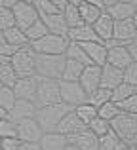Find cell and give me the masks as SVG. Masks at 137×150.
<instances>
[{
	"label": "cell",
	"mask_w": 137,
	"mask_h": 150,
	"mask_svg": "<svg viewBox=\"0 0 137 150\" xmlns=\"http://www.w3.org/2000/svg\"><path fill=\"white\" fill-rule=\"evenodd\" d=\"M72 106L65 105V103H57V105H50V106H42L36 112V120L40 124V127L44 129V133H52L57 131V127L61 125V122L65 120L69 112H72Z\"/></svg>",
	"instance_id": "obj_1"
},
{
	"label": "cell",
	"mask_w": 137,
	"mask_h": 150,
	"mask_svg": "<svg viewBox=\"0 0 137 150\" xmlns=\"http://www.w3.org/2000/svg\"><path fill=\"white\" fill-rule=\"evenodd\" d=\"M67 55H42L36 53V76L50 80H63Z\"/></svg>",
	"instance_id": "obj_2"
},
{
	"label": "cell",
	"mask_w": 137,
	"mask_h": 150,
	"mask_svg": "<svg viewBox=\"0 0 137 150\" xmlns=\"http://www.w3.org/2000/svg\"><path fill=\"white\" fill-rule=\"evenodd\" d=\"M112 131L128 144V146H135L137 144V116L135 114L122 112L118 118L111 122Z\"/></svg>",
	"instance_id": "obj_3"
},
{
	"label": "cell",
	"mask_w": 137,
	"mask_h": 150,
	"mask_svg": "<svg viewBox=\"0 0 137 150\" xmlns=\"http://www.w3.org/2000/svg\"><path fill=\"white\" fill-rule=\"evenodd\" d=\"M11 65H13L19 78L36 76V51L31 48V44L21 48L11 57Z\"/></svg>",
	"instance_id": "obj_4"
},
{
	"label": "cell",
	"mask_w": 137,
	"mask_h": 150,
	"mask_svg": "<svg viewBox=\"0 0 137 150\" xmlns=\"http://www.w3.org/2000/svg\"><path fill=\"white\" fill-rule=\"evenodd\" d=\"M70 46L69 36H59V34H52L50 33L48 36H44L42 40L33 42L31 48H33L36 53L42 55H65Z\"/></svg>",
	"instance_id": "obj_5"
},
{
	"label": "cell",
	"mask_w": 137,
	"mask_h": 150,
	"mask_svg": "<svg viewBox=\"0 0 137 150\" xmlns=\"http://www.w3.org/2000/svg\"><path fill=\"white\" fill-rule=\"evenodd\" d=\"M34 103H36L38 108L63 103V99H61V80L40 78V86H38V93H36V101Z\"/></svg>",
	"instance_id": "obj_6"
},
{
	"label": "cell",
	"mask_w": 137,
	"mask_h": 150,
	"mask_svg": "<svg viewBox=\"0 0 137 150\" xmlns=\"http://www.w3.org/2000/svg\"><path fill=\"white\" fill-rule=\"evenodd\" d=\"M61 99H63L65 105L76 108V106L88 103L89 95L80 86V82H65V80H61Z\"/></svg>",
	"instance_id": "obj_7"
},
{
	"label": "cell",
	"mask_w": 137,
	"mask_h": 150,
	"mask_svg": "<svg viewBox=\"0 0 137 150\" xmlns=\"http://www.w3.org/2000/svg\"><path fill=\"white\" fill-rule=\"evenodd\" d=\"M19 129V141L21 143H40L44 137V129L40 127L36 118H29L17 124Z\"/></svg>",
	"instance_id": "obj_8"
},
{
	"label": "cell",
	"mask_w": 137,
	"mask_h": 150,
	"mask_svg": "<svg viewBox=\"0 0 137 150\" xmlns=\"http://www.w3.org/2000/svg\"><path fill=\"white\" fill-rule=\"evenodd\" d=\"M15 13V19H17V27L23 30H27L31 25H34V23L40 19V13L36 11V8H34V4H27V2H19L15 8H11Z\"/></svg>",
	"instance_id": "obj_9"
},
{
	"label": "cell",
	"mask_w": 137,
	"mask_h": 150,
	"mask_svg": "<svg viewBox=\"0 0 137 150\" xmlns=\"http://www.w3.org/2000/svg\"><path fill=\"white\" fill-rule=\"evenodd\" d=\"M38 86H40V76H29V78H19V82L15 84V95L17 99H25V101H36V93H38ZM36 105V103H34Z\"/></svg>",
	"instance_id": "obj_10"
},
{
	"label": "cell",
	"mask_w": 137,
	"mask_h": 150,
	"mask_svg": "<svg viewBox=\"0 0 137 150\" xmlns=\"http://www.w3.org/2000/svg\"><path fill=\"white\" fill-rule=\"evenodd\" d=\"M101 76H103V67L99 65H88L84 69L80 78V86L86 89L88 95H92L95 89L101 88Z\"/></svg>",
	"instance_id": "obj_11"
},
{
	"label": "cell",
	"mask_w": 137,
	"mask_h": 150,
	"mask_svg": "<svg viewBox=\"0 0 137 150\" xmlns=\"http://www.w3.org/2000/svg\"><path fill=\"white\" fill-rule=\"evenodd\" d=\"M107 63L112 65V67H116V69L126 70L128 67L133 63V57H131V53H130V50H128L126 44H118V46H111V48H109Z\"/></svg>",
	"instance_id": "obj_12"
},
{
	"label": "cell",
	"mask_w": 137,
	"mask_h": 150,
	"mask_svg": "<svg viewBox=\"0 0 137 150\" xmlns=\"http://www.w3.org/2000/svg\"><path fill=\"white\" fill-rule=\"evenodd\" d=\"M69 143L78 150H99V137L92 131V129H84V131L76 133V135L69 137Z\"/></svg>",
	"instance_id": "obj_13"
},
{
	"label": "cell",
	"mask_w": 137,
	"mask_h": 150,
	"mask_svg": "<svg viewBox=\"0 0 137 150\" xmlns=\"http://www.w3.org/2000/svg\"><path fill=\"white\" fill-rule=\"evenodd\" d=\"M38 112V106L34 105L33 101H25V99H19L15 103V106L10 110V120L19 124L23 120H29V118H36Z\"/></svg>",
	"instance_id": "obj_14"
},
{
	"label": "cell",
	"mask_w": 137,
	"mask_h": 150,
	"mask_svg": "<svg viewBox=\"0 0 137 150\" xmlns=\"http://www.w3.org/2000/svg\"><path fill=\"white\" fill-rule=\"evenodd\" d=\"M114 38L122 44H130L137 38V25L133 19H126V21H116L114 25Z\"/></svg>",
	"instance_id": "obj_15"
},
{
	"label": "cell",
	"mask_w": 137,
	"mask_h": 150,
	"mask_svg": "<svg viewBox=\"0 0 137 150\" xmlns=\"http://www.w3.org/2000/svg\"><path fill=\"white\" fill-rule=\"evenodd\" d=\"M82 48L86 50L88 57L92 59L93 65H99V67H105L107 65V59H109V50L103 42H86L82 44Z\"/></svg>",
	"instance_id": "obj_16"
},
{
	"label": "cell",
	"mask_w": 137,
	"mask_h": 150,
	"mask_svg": "<svg viewBox=\"0 0 137 150\" xmlns=\"http://www.w3.org/2000/svg\"><path fill=\"white\" fill-rule=\"evenodd\" d=\"M40 19L46 23V27L50 29L52 34H59V36H69V25L65 21L63 11L59 13H52V15H40Z\"/></svg>",
	"instance_id": "obj_17"
},
{
	"label": "cell",
	"mask_w": 137,
	"mask_h": 150,
	"mask_svg": "<svg viewBox=\"0 0 137 150\" xmlns=\"http://www.w3.org/2000/svg\"><path fill=\"white\" fill-rule=\"evenodd\" d=\"M120 84H124V70L116 69L112 65H105L103 67V76H101V88L107 89H116Z\"/></svg>",
	"instance_id": "obj_18"
},
{
	"label": "cell",
	"mask_w": 137,
	"mask_h": 150,
	"mask_svg": "<svg viewBox=\"0 0 137 150\" xmlns=\"http://www.w3.org/2000/svg\"><path fill=\"white\" fill-rule=\"evenodd\" d=\"M84 129H88V125H86L84 122L78 118V114L72 110V112H69L67 116H65V120L61 122V125L57 127V131L63 133V135H67V137H72V135H76V133L84 131Z\"/></svg>",
	"instance_id": "obj_19"
},
{
	"label": "cell",
	"mask_w": 137,
	"mask_h": 150,
	"mask_svg": "<svg viewBox=\"0 0 137 150\" xmlns=\"http://www.w3.org/2000/svg\"><path fill=\"white\" fill-rule=\"evenodd\" d=\"M114 25H116V21L105 11V13L99 17V21L93 25V30L97 33V36H99L101 42H109V40L114 38Z\"/></svg>",
	"instance_id": "obj_20"
},
{
	"label": "cell",
	"mask_w": 137,
	"mask_h": 150,
	"mask_svg": "<svg viewBox=\"0 0 137 150\" xmlns=\"http://www.w3.org/2000/svg\"><path fill=\"white\" fill-rule=\"evenodd\" d=\"M69 137L63 135L59 131H52V133H44L40 141V146L42 150H65L69 146Z\"/></svg>",
	"instance_id": "obj_21"
},
{
	"label": "cell",
	"mask_w": 137,
	"mask_h": 150,
	"mask_svg": "<svg viewBox=\"0 0 137 150\" xmlns=\"http://www.w3.org/2000/svg\"><path fill=\"white\" fill-rule=\"evenodd\" d=\"M19 76L11 65V59L0 57V84H2V88H15Z\"/></svg>",
	"instance_id": "obj_22"
},
{
	"label": "cell",
	"mask_w": 137,
	"mask_h": 150,
	"mask_svg": "<svg viewBox=\"0 0 137 150\" xmlns=\"http://www.w3.org/2000/svg\"><path fill=\"white\" fill-rule=\"evenodd\" d=\"M69 40L70 42H78V44H86V42H101L92 25H80V27H76V29H70L69 30Z\"/></svg>",
	"instance_id": "obj_23"
},
{
	"label": "cell",
	"mask_w": 137,
	"mask_h": 150,
	"mask_svg": "<svg viewBox=\"0 0 137 150\" xmlns=\"http://www.w3.org/2000/svg\"><path fill=\"white\" fill-rule=\"evenodd\" d=\"M105 11H107L114 21H126V19H133L135 17L137 6H133V4H126V2H118L116 6L107 8Z\"/></svg>",
	"instance_id": "obj_24"
},
{
	"label": "cell",
	"mask_w": 137,
	"mask_h": 150,
	"mask_svg": "<svg viewBox=\"0 0 137 150\" xmlns=\"http://www.w3.org/2000/svg\"><path fill=\"white\" fill-rule=\"evenodd\" d=\"M80 15H82V21L86 23V25H95L97 21H99V17L105 13V8H99V6H93V4H86L82 2L80 6Z\"/></svg>",
	"instance_id": "obj_25"
},
{
	"label": "cell",
	"mask_w": 137,
	"mask_h": 150,
	"mask_svg": "<svg viewBox=\"0 0 137 150\" xmlns=\"http://www.w3.org/2000/svg\"><path fill=\"white\" fill-rule=\"evenodd\" d=\"M0 38H2L4 42H10V44L19 46V48H25V46H29V44H31L29 38H27V34H25V30L19 29V27H13V29L2 30Z\"/></svg>",
	"instance_id": "obj_26"
},
{
	"label": "cell",
	"mask_w": 137,
	"mask_h": 150,
	"mask_svg": "<svg viewBox=\"0 0 137 150\" xmlns=\"http://www.w3.org/2000/svg\"><path fill=\"white\" fill-rule=\"evenodd\" d=\"M126 148H128V144L114 131L107 133V135H103L99 139V150H126Z\"/></svg>",
	"instance_id": "obj_27"
},
{
	"label": "cell",
	"mask_w": 137,
	"mask_h": 150,
	"mask_svg": "<svg viewBox=\"0 0 137 150\" xmlns=\"http://www.w3.org/2000/svg\"><path fill=\"white\" fill-rule=\"evenodd\" d=\"M84 69H86V65H82V63L74 61V59H67L65 72H63V80H65V82H80Z\"/></svg>",
	"instance_id": "obj_28"
},
{
	"label": "cell",
	"mask_w": 137,
	"mask_h": 150,
	"mask_svg": "<svg viewBox=\"0 0 137 150\" xmlns=\"http://www.w3.org/2000/svg\"><path fill=\"white\" fill-rule=\"evenodd\" d=\"M74 112L78 114V118H80V120L84 122L88 127H89V124H92V122L99 116V108H97V106H93L92 103H84V105L76 106V108H74Z\"/></svg>",
	"instance_id": "obj_29"
},
{
	"label": "cell",
	"mask_w": 137,
	"mask_h": 150,
	"mask_svg": "<svg viewBox=\"0 0 137 150\" xmlns=\"http://www.w3.org/2000/svg\"><path fill=\"white\" fill-rule=\"evenodd\" d=\"M67 59H74V61H78V63H82V65H93L92 63V59L88 57V53H86V50L82 48V44H78V42H70V46H69V50H67Z\"/></svg>",
	"instance_id": "obj_30"
},
{
	"label": "cell",
	"mask_w": 137,
	"mask_h": 150,
	"mask_svg": "<svg viewBox=\"0 0 137 150\" xmlns=\"http://www.w3.org/2000/svg\"><path fill=\"white\" fill-rule=\"evenodd\" d=\"M25 34H27V38H29V42L33 44V42H38V40H42L44 36H48L50 29L46 27V23L42 21V19H38L34 25H31L29 29L25 30Z\"/></svg>",
	"instance_id": "obj_31"
},
{
	"label": "cell",
	"mask_w": 137,
	"mask_h": 150,
	"mask_svg": "<svg viewBox=\"0 0 137 150\" xmlns=\"http://www.w3.org/2000/svg\"><path fill=\"white\" fill-rule=\"evenodd\" d=\"M63 15H65V21H67L69 29H76V27H80V25H86V23L82 21L80 8H78V6H72V4H69V6L63 10Z\"/></svg>",
	"instance_id": "obj_32"
},
{
	"label": "cell",
	"mask_w": 137,
	"mask_h": 150,
	"mask_svg": "<svg viewBox=\"0 0 137 150\" xmlns=\"http://www.w3.org/2000/svg\"><path fill=\"white\" fill-rule=\"evenodd\" d=\"M17 101L19 99H17V95H15L13 88H2V89H0V110L10 112V110L15 106Z\"/></svg>",
	"instance_id": "obj_33"
},
{
	"label": "cell",
	"mask_w": 137,
	"mask_h": 150,
	"mask_svg": "<svg viewBox=\"0 0 137 150\" xmlns=\"http://www.w3.org/2000/svg\"><path fill=\"white\" fill-rule=\"evenodd\" d=\"M109 101H112V89H107V88H99L95 89V91L89 95V101L93 106H97V108H101L103 105H107Z\"/></svg>",
	"instance_id": "obj_34"
},
{
	"label": "cell",
	"mask_w": 137,
	"mask_h": 150,
	"mask_svg": "<svg viewBox=\"0 0 137 150\" xmlns=\"http://www.w3.org/2000/svg\"><path fill=\"white\" fill-rule=\"evenodd\" d=\"M131 95H135V86L128 84V82H124V84H120L116 89H112V101L114 103H124L126 99H130Z\"/></svg>",
	"instance_id": "obj_35"
},
{
	"label": "cell",
	"mask_w": 137,
	"mask_h": 150,
	"mask_svg": "<svg viewBox=\"0 0 137 150\" xmlns=\"http://www.w3.org/2000/svg\"><path fill=\"white\" fill-rule=\"evenodd\" d=\"M120 114H122V106H120L118 103H114V101H109L107 105H103L99 108V118H105V120H109V122H112L114 118H118Z\"/></svg>",
	"instance_id": "obj_36"
},
{
	"label": "cell",
	"mask_w": 137,
	"mask_h": 150,
	"mask_svg": "<svg viewBox=\"0 0 137 150\" xmlns=\"http://www.w3.org/2000/svg\"><path fill=\"white\" fill-rule=\"evenodd\" d=\"M13 27H17V19H15L13 10L0 8V29L8 30V29H13Z\"/></svg>",
	"instance_id": "obj_37"
},
{
	"label": "cell",
	"mask_w": 137,
	"mask_h": 150,
	"mask_svg": "<svg viewBox=\"0 0 137 150\" xmlns=\"http://www.w3.org/2000/svg\"><path fill=\"white\" fill-rule=\"evenodd\" d=\"M89 129H92V131L101 139L103 135H107V133L112 131V125H111V122H109V120H105V118H99V116H97L95 120L89 124Z\"/></svg>",
	"instance_id": "obj_38"
},
{
	"label": "cell",
	"mask_w": 137,
	"mask_h": 150,
	"mask_svg": "<svg viewBox=\"0 0 137 150\" xmlns=\"http://www.w3.org/2000/svg\"><path fill=\"white\" fill-rule=\"evenodd\" d=\"M0 135H2V139H19L17 124L11 120H2L0 122Z\"/></svg>",
	"instance_id": "obj_39"
},
{
	"label": "cell",
	"mask_w": 137,
	"mask_h": 150,
	"mask_svg": "<svg viewBox=\"0 0 137 150\" xmlns=\"http://www.w3.org/2000/svg\"><path fill=\"white\" fill-rule=\"evenodd\" d=\"M33 4L40 15H52V13H59L61 11L52 0H33Z\"/></svg>",
	"instance_id": "obj_40"
},
{
	"label": "cell",
	"mask_w": 137,
	"mask_h": 150,
	"mask_svg": "<svg viewBox=\"0 0 137 150\" xmlns=\"http://www.w3.org/2000/svg\"><path fill=\"white\" fill-rule=\"evenodd\" d=\"M19 50H21L19 46L10 44V42H4V40H2V44H0V57H8V59H11Z\"/></svg>",
	"instance_id": "obj_41"
},
{
	"label": "cell",
	"mask_w": 137,
	"mask_h": 150,
	"mask_svg": "<svg viewBox=\"0 0 137 150\" xmlns=\"http://www.w3.org/2000/svg\"><path fill=\"white\" fill-rule=\"evenodd\" d=\"M124 82H128L131 86H137V61H133L124 70Z\"/></svg>",
	"instance_id": "obj_42"
},
{
	"label": "cell",
	"mask_w": 137,
	"mask_h": 150,
	"mask_svg": "<svg viewBox=\"0 0 137 150\" xmlns=\"http://www.w3.org/2000/svg\"><path fill=\"white\" fill-rule=\"evenodd\" d=\"M120 106H122V112L135 114V116H137V93H135V95H131L130 99H126L124 103H120Z\"/></svg>",
	"instance_id": "obj_43"
},
{
	"label": "cell",
	"mask_w": 137,
	"mask_h": 150,
	"mask_svg": "<svg viewBox=\"0 0 137 150\" xmlns=\"http://www.w3.org/2000/svg\"><path fill=\"white\" fill-rule=\"evenodd\" d=\"M21 141L19 139H2V144H0V150H19L21 148Z\"/></svg>",
	"instance_id": "obj_44"
},
{
	"label": "cell",
	"mask_w": 137,
	"mask_h": 150,
	"mask_svg": "<svg viewBox=\"0 0 137 150\" xmlns=\"http://www.w3.org/2000/svg\"><path fill=\"white\" fill-rule=\"evenodd\" d=\"M19 150H42L40 143H23Z\"/></svg>",
	"instance_id": "obj_45"
},
{
	"label": "cell",
	"mask_w": 137,
	"mask_h": 150,
	"mask_svg": "<svg viewBox=\"0 0 137 150\" xmlns=\"http://www.w3.org/2000/svg\"><path fill=\"white\" fill-rule=\"evenodd\" d=\"M128 50H130V53H131V57H133V61H137V38L133 42H130L128 44Z\"/></svg>",
	"instance_id": "obj_46"
},
{
	"label": "cell",
	"mask_w": 137,
	"mask_h": 150,
	"mask_svg": "<svg viewBox=\"0 0 137 150\" xmlns=\"http://www.w3.org/2000/svg\"><path fill=\"white\" fill-rule=\"evenodd\" d=\"M19 4V0H0V8H15Z\"/></svg>",
	"instance_id": "obj_47"
},
{
	"label": "cell",
	"mask_w": 137,
	"mask_h": 150,
	"mask_svg": "<svg viewBox=\"0 0 137 150\" xmlns=\"http://www.w3.org/2000/svg\"><path fill=\"white\" fill-rule=\"evenodd\" d=\"M52 2H53V4H55V6H57V8H59V10H61V11H63V10H65V8H67V6H69V0H52Z\"/></svg>",
	"instance_id": "obj_48"
},
{
	"label": "cell",
	"mask_w": 137,
	"mask_h": 150,
	"mask_svg": "<svg viewBox=\"0 0 137 150\" xmlns=\"http://www.w3.org/2000/svg\"><path fill=\"white\" fill-rule=\"evenodd\" d=\"M82 2H86V4H93V6H99V8H105V6H103V0H82Z\"/></svg>",
	"instance_id": "obj_49"
},
{
	"label": "cell",
	"mask_w": 137,
	"mask_h": 150,
	"mask_svg": "<svg viewBox=\"0 0 137 150\" xmlns=\"http://www.w3.org/2000/svg\"><path fill=\"white\" fill-rule=\"evenodd\" d=\"M118 2L120 0H103V6H105V10H107V8H111V6H116Z\"/></svg>",
	"instance_id": "obj_50"
},
{
	"label": "cell",
	"mask_w": 137,
	"mask_h": 150,
	"mask_svg": "<svg viewBox=\"0 0 137 150\" xmlns=\"http://www.w3.org/2000/svg\"><path fill=\"white\" fill-rule=\"evenodd\" d=\"M69 4H72V6H80L82 0H69Z\"/></svg>",
	"instance_id": "obj_51"
},
{
	"label": "cell",
	"mask_w": 137,
	"mask_h": 150,
	"mask_svg": "<svg viewBox=\"0 0 137 150\" xmlns=\"http://www.w3.org/2000/svg\"><path fill=\"white\" fill-rule=\"evenodd\" d=\"M120 2H126V4H133V6H137V0H120Z\"/></svg>",
	"instance_id": "obj_52"
},
{
	"label": "cell",
	"mask_w": 137,
	"mask_h": 150,
	"mask_svg": "<svg viewBox=\"0 0 137 150\" xmlns=\"http://www.w3.org/2000/svg\"><path fill=\"white\" fill-rule=\"evenodd\" d=\"M65 150H78V148H76V146H72V144H69V146L65 148Z\"/></svg>",
	"instance_id": "obj_53"
},
{
	"label": "cell",
	"mask_w": 137,
	"mask_h": 150,
	"mask_svg": "<svg viewBox=\"0 0 137 150\" xmlns=\"http://www.w3.org/2000/svg\"><path fill=\"white\" fill-rule=\"evenodd\" d=\"M126 150H137V144H135V146H128Z\"/></svg>",
	"instance_id": "obj_54"
},
{
	"label": "cell",
	"mask_w": 137,
	"mask_h": 150,
	"mask_svg": "<svg viewBox=\"0 0 137 150\" xmlns=\"http://www.w3.org/2000/svg\"><path fill=\"white\" fill-rule=\"evenodd\" d=\"M19 2H27V4H33V0H19Z\"/></svg>",
	"instance_id": "obj_55"
},
{
	"label": "cell",
	"mask_w": 137,
	"mask_h": 150,
	"mask_svg": "<svg viewBox=\"0 0 137 150\" xmlns=\"http://www.w3.org/2000/svg\"><path fill=\"white\" fill-rule=\"evenodd\" d=\"M133 21H135V25H137V13H135V17H133Z\"/></svg>",
	"instance_id": "obj_56"
},
{
	"label": "cell",
	"mask_w": 137,
	"mask_h": 150,
	"mask_svg": "<svg viewBox=\"0 0 137 150\" xmlns=\"http://www.w3.org/2000/svg\"><path fill=\"white\" fill-rule=\"evenodd\" d=\"M135 93H137V86H135Z\"/></svg>",
	"instance_id": "obj_57"
}]
</instances>
